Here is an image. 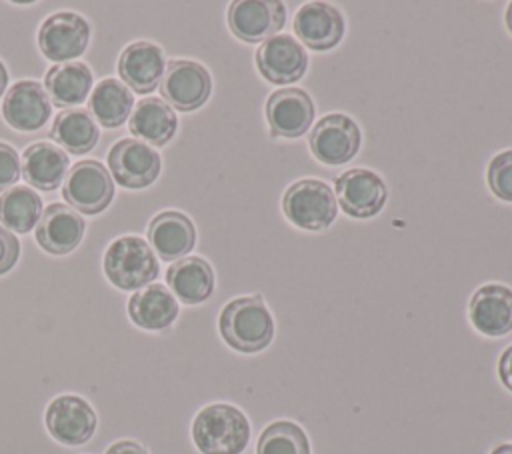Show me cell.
Instances as JSON below:
<instances>
[{"label":"cell","instance_id":"1","mask_svg":"<svg viewBox=\"0 0 512 454\" xmlns=\"http://www.w3.org/2000/svg\"><path fill=\"white\" fill-rule=\"evenodd\" d=\"M224 342L244 354L264 350L274 336V320L260 296H240L228 302L218 318Z\"/></svg>","mask_w":512,"mask_h":454},{"label":"cell","instance_id":"2","mask_svg":"<svg viewBox=\"0 0 512 454\" xmlns=\"http://www.w3.org/2000/svg\"><path fill=\"white\" fill-rule=\"evenodd\" d=\"M192 440L202 454H242L250 440V422L232 404H208L194 416Z\"/></svg>","mask_w":512,"mask_h":454},{"label":"cell","instance_id":"3","mask_svg":"<svg viewBox=\"0 0 512 454\" xmlns=\"http://www.w3.org/2000/svg\"><path fill=\"white\" fill-rule=\"evenodd\" d=\"M104 274L120 290H138L158 276V260L140 236L116 238L104 254Z\"/></svg>","mask_w":512,"mask_h":454},{"label":"cell","instance_id":"4","mask_svg":"<svg viewBox=\"0 0 512 454\" xmlns=\"http://www.w3.org/2000/svg\"><path fill=\"white\" fill-rule=\"evenodd\" d=\"M282 210L302 230H324L336 218V196L326 182L304 178L286 188Z\"/></svg>","mask_w":512,"mask_h":454},{"label":"cell","instance_id":"5","mask_svg":"<svg viewBox=\"0 0 512 454\" xmlns=\"http://www.w3.org/2000/svg\"><path fill=\"white\" fill-rule=\"evenodd\" d=\"M62 198L82 214H98L114 198L112 176L98 160H80L64 178Z\"/></svg>","mask_w":512,"mask_h":454},{"label":"cell","instance_id":"6","mask_svg":"<svg viewBox=\"0 0 512 454\" xmlns=\"http://www.w3.org/2000/svg\"><path fill=\"white\" fill-rule=\"evenodd\" d=\"M212 92L208 70L194 60H170L160 80V96L170 108L192 112L206 104Z\"/></svg>","mask_w":512,"mask_h":454},{"label":"cell","instance_id":"7","mask_svg":"<svg viewBox=\"0 0 512 454\" xmlns=\"http://www.w3.org/2000/svg\"><path fill=\"white\" fill-rule=\"evenodd\" d=\"M362 134L358 124L340 112L320 118L308 140L314 158L328 166H342L350 162L360 150Z\"/></svg>","mask_w":512,"mask_h":454},{"label":"cell","instance_id":"8","mask_svg":"<svg viewBox=\"0 0 512 454\" xmlns=\"http://www.w3.org/2000/svg\"><path fill=\"white\" fill-rule=\"evenodd\" d=\"M90 24L76 12L50 14L38 30L40 52L54 62H72L86 52Z\"/></svg>","mask_w":512,"mask_h":454},{"label":"cell","instance_id":"9","mask_svg":"<svg viewBox=\"0 0 512 454\" xmlns=\"http://www.w3.org/2000/svg\"><path fill=\"white\" fill-rule=\"evenodd\" d=\"M44 422L56 442L66 446H80L94 436L98 418L94 408L84 398L62 394L48 404Z\"/></svg>","mask_w":512,"mask_h":454},{"label":"cell","instance_id":"10","mask_svg":"<svg viewBox=\"0 0 512 454\" xmlns=\"http://www.w3.org/2000/svg\"><path fill=\"white\" fill-rule=\"evenodd\" d=\"M108 168L114 180L130 190L150 186L162 168L160 154L136 138L118 140L108 152Z\"/></svg>","mask_w":512,"mask_h":454},{"label":"cell","instance_id":"11","mask_svg":"<svg viewBox=\"0 0 512 454\" xmlns=\"http://www.w3.org/2000/svg\"><path fill=\"white\" fill-rule=\"evenodd\" d=\"M286 6L278 0H238L228 8V28L242 42H264L284 26Z\"/></svg>","mask_w":512,"mask_h":454},{"label":"cell","instance_id":"12","mask_svg":"<svg viewBox=\"0 0 512 454\" xmlns=\"http://www.w3.org/2000/svg\"><path fill=\"white\" fill-rule=\"evenodd\" d=\"M256 68L272 84H292L308 68V54L290 34H276L256 50Z\"/></svg>","mask_w":512,"mask_h":454},{"label":"cell","instance_id":"13","mask_svg":"<svg viewBox=\"0 0 512 454\" xmlns=\"http://www.w3.org/2000/svg\"><path fill=\"white\" fill-rule=\"evenodd\" d=\"M336 196L342 210L352 218H372L386 202L384 180L368 168H352L336 178Z\"/></svg>","mask_w":512,"mask_h":454},{"label":"cell","instance_id":"14","mask_svg":"<svg viewBox=\"0 0 512 454\" xmlns=\"http://www.w3.org/2000/svg\"><path fill=\"white\" fill-rule=\"evenodd\" d=\"M266 120L274 138H300L314 122V102L302 88H280L266 102Z\"/></svg>","mask_w":512,"mask_h":454},{"label":"cell","instance_id":"15","mask_svg":"<svg viewBox=\"0 0 512 454\" xmlns=\"http://www.w3.org/2000/svg\"><path fill=\"white\" fill-rule=\"evenodd\" d=\"M52 106L42 84L34 80L16 82L4 96V120L18 132L40 130L50 118Z\"/></svg>","mask_w":512,"mask_h":454},{"label":"cell","instance_id":"16","mask_svg":"<svg viewBox=\"0 0 512 454\" xmlns=\"http://www.w3.org/2000/svg\"><path fill=\"white\" fill-rule=\"evenodd\" d=\"M166 70L164 52L160 46L148 40H136L128 44L118 58V74L122 84L138 94L156 90Z\"/></svg>","mask_w":512,"mask_h":454},{"label":"cell","instance_id":"17","mask_svg":"<svg viewBox=\"0 0 512 454\" xmlns=\"http://www.w3.org/2000/svg\"><path fill=\"white\" fill-rule=\"evenodd\" d=\"M340 10L326 2H308L294 16V32L310 50L324 52L334 48L344 36Z\"/></svg>","mask_w":512,"mask_h":454},{"label":"cell","instance_id":"18","mask_svg":"<svg viewBox=\"0 0 512 454\" xmlns=\"http://www.w3.org/2000/svg\"><path fill=\"white\" fill-rule=\"evenodd\" d=\"M472 326L484 336H504L512 330V290L502 284L480 286L468 304Z\"/></svg>","mask_w":512,"mask_h":454},{"label":"cell","instance_id":"19","mask_svg":"<svg viewBox=\"0 0 512 454\" xmlns=\"http://www.w3.org/2000/svg\"><path fill=\"white\" fill-rule=\"evenodd\" d=\"M86 224L72 208L64 204H50L38 224H36V242L40 248H44L48 254H68L76 250V246L84 238Z\"/></svg>","mask_w":512,"mask_h":454},{"label":"cell","instance_id":"20","mask_svg":"<svg viewBox=\"0 0 512 454\" xmlns=\"http://www.w3.org/2000/svg\"><path fill=\"white\" fill-rule=\"evenodd\" d=\"M148 242L162 260H180L194 248L196 228L186 214L164 210L150 220Z\"/></svg>","mask_w":512,"mask_h":454},{"label":"cell","instance_id":"21","mask_svg":"<svg viewBox=\"0 0 512 454\" xmlns=\"http://www.w3.org/2000/svg\"><path fill=\"white\" fill-rule=\"evenodd\" d=\"M68 154L50 142H36L22 152L20 172L28 186L40 190L58 188L68 174Z\"/></svg>","mask_w":512,"mask_h":454},{"label":"cell","instance_id":"22","mask_svg":"<svg viewBox=\"0 0 512 454\" xmlns=\"http://www.w3.org/2000/svg\"><path fill=\"white\" fill-rule=\"evenodd\" d=\"M130 320L144 330H166L178 316L174 294L162 284H148L128 300Z\"/></svg>","mask_w":512,"mask_h":454},{"label":"cell","instance_id":"23","mask_svg":"<svg viewBox=\"0 0 512 454\" xmlns=\"http://www.w3.org/2000/svg\"><path fill=\"white\" fill-rule=\"evenodd\" d=\"M168 288L184 304H200L214 292V270L200 256L176 260L166 272Z\"/></svg>","mask_w":512,"mask_h":454},{"label":"cell","instance_id":"24","mask_svg":"<svg viewBox=\"0 0 512 454\" xmlns=\"http://www.w3.org/2000/svg\"><path fill=\"white\" fill-rule=\"evenodd\" d=\"M128 128L132 136L140 138V142L164 146L174 138L178 130V118L164 100L142 98L128 118Z\"/></svg>","mask_w":512,"mask_h":454},{"label":"cell","instance_id":"25","mask_svg":"<svg viewBox=\"0 0 512 454\" xmlns=\"http://www.w3.org/2000/svg\"><path fill=\"white\" fill-rule=\"evenodd\" d=\"M44 90L54 106L62 110L80 106L92 90V72L84 62H62L52 66L44 78Z\"/></svg>","mask_w":512,"mask_h":454},{"label":"cell","instance_id":"26","mask_svg":"<svg viewBox=\"0 0 512 454\" xmlns=\"http://www.w3.org/2000/svg\"><path fill=\"white\" fill-rule=\"evenodd\" d=\"M50 138L68 154H86L96 146L100 130L88 110L68 108L56 114L50 128Z\"/></svg>","mask_w":512,"mask_h":454},{"label":"cell","instance_id":"27","mask_svg":"<svg viewBox=\"0 0 512 454\" xmlns=\"http://www.w3.org/2000/svg\"><path fill=\"white\" fill-rule=\"evenodd\" d=\"M134 110V96L126 84L116 78H106L96 84L88 100V112L104 128L122 126Z\"/></svg>","mask_w":512,"mask_h":454},{"label":"cell","instance_id":"28","mask_svg":"<svg viewBox=\"0 0 512 454\" xmlns=\"http://www.w3.org/2000/svg\"><path fill=\"white\" fill-rule=\"evenodd\" d=\"M42 216V200L30 186H12L0 194V224L16 234L30 232Z\"/></svg>","mask_w":512,"mask_h":454},{"label":"cell","instance_id":"29","mask_svg":"<svg viewBox=\"0 0 512 454\" xmlns=\"http://www.w3.org/2000/svg\"><path fill=\"white\" fill-rule=\"evenodd\" d=\"M256 454H312L304 430L290 420H278L266 426L258 438Z\"/></svg>","mask_w":512,"mask_h":454},{"label":"cell","instance_id":"30","mask_svg":"<svg viewBox=\"0 0 512 454\" xmlns=\"http://www.w3.org/2000/svg\"><path fill=\"white\" fill-rule=\"evenodd\" d=\"M486 180H488L490 192L496 198L504 202H512V150L498 152L490 160Z\"/></svg>","mask_w":512,"mask_h":454},{"label":"cell","instance_id":"31","mask_svg":"<svg viewBox=\"0 0 512 454\" xmlns=\"http://www.w3.org/2000/svg\"><path fill=\"white\" fill-rule=\"evenodd\" d=\"M22 176L20 172V156L18 152L10 146L0 142V192L12 188L18 178Z\"/></svg>","mask_w":512,"mask_h":454},{"label":"cell","instance_id":"32","mask_svg":"<svg viewBox=\"0 0 512 454\" xmlns=\"http://www.w3.org/2000/svg\"><path fill=\"white\" fill-rule=\"evenodd\" d=\"M18 258H20L18 238L10 230L0 226V276L10 272L18 262Z\"/></svg>","mask_w":512,"mask_h":454},{"label":"cell","instance_id":"33","mask_svg":"<svg viewBox=\"0 0 512 454\" xmlns=\"http://www.w3.org/2000/svg\"><path fill=\"white\" fill-rule=\"evenodd\" d=\"M498 376L502 384L512 392V344L502 352L498 360Z\"/></svg>","mask_w":512,"mask_h":454},{"label":"cell","instance_id":"34","mask_svg":"<svg viewBox=\"0 0 512 454\" xmlns=\"http://www.w3.org/2000/svg\"><path fill=\"white\" fill-rule=\"evenodd\" d=\"M106 454H148L144 450V446H140L138 442L134 440H120V442H114Z\"/></svg>","mask_w":512,"mask_h":454},{"label":"cell","instance_id":"35","mask_svg":"<svg viewBox=\"0 0 512 454\" xmlns=\"http://www.w3.org/2000/svg\"><path fill=\"white\" fill-rule=\"evenodd\" d=\"M6 84H8V72H6L4 64L0 62V94L6 90Z\"/></svg>","mask_w":512,"mask_h":454},{"label":"cell","instance_id":"36","mask_svg":"<svg viewBox=\"0 0 512 454\" xmlns=\"http://www.w3.org/2000/svg\"><path fill=\"white\" fill-rule=\"evenodd\" d=\"M490 454H512V444H502V446L494 448Z\"/></svg>","mask_w":512,"mask_h":454},{"label":"cell","instance_id":"37","mask_svg":"<svg viewBox=\"0 0 512 454\" xmlns=\"http://www.w3.org/2000/svg\"><path fill=\"white\" fill-rule=\"evenodd\" d=\"M506 26H508V30L512 32V2H510L508 8H506Z\"/></svg>","mask_w":512,"mask_h":454}]
</instances>
